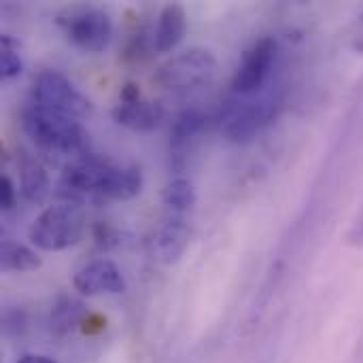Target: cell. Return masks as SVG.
<instances>
[{"label": "cell", "mask_w": 363, "mask_h": 363, "mask_svg": "<svg viewBox=\"0 0 363 363\" xmlns=\"http://www.w3.org/2000/svg\"><path fill=\"white\" fill-rule=\"evenodd\" d=\"M21 128L32 145L47 155L74 162L91 153L89 132L79 123V119L28 104L21 111Z\"/></svg>", "instance_id": "obj_1"}, {"label": "cell", "mask_w": 363, "mask_h": 363, "mask_svg": "<svg viewBox=\"0 0 363 363\" xmlns=\"http://www.w3.org/2000/svg\"><path fill=\"white\" fill-rule=\"evenodd\" d=\"M281 108V94L277 89L251 96H236L225 100L219 108L221 132L236 145H247L257 138V134L268 128Z\"/></svg>", "instance_id": "obj_2"}, {"label": "cell", "mask_w": 363, "mask_h": 363, "mask_svg": "<svg viewBox=\"0 0 363 363\" xmlns=\"http://www.w3.org/2000/svg\"><path fill=\"white\" fill-rule=\"evenodd\" d=\"M85 230V217L81 206L70 202H57L45 208L30 225V242L47 253H57L74 247Z\"/></svg>", "instance_id": "obj_3"}, {"label": "cell", "mask_w": 363, "mask_h": 363, "mask_svg": "<svg viewBox=\"0 0 363 363\" xmlns=\"http://www.w3.org/2000/svg\"><path fill=\"white\" fill-rule=\"evenodd\" d=\"M217 77V60L208 49H187L168 62H164L155 72V83L172 94H194L208 87Z\"/></svg>", "instance_id": "obj_4"}, {"label": "cell", "mask_w": 363, "mask_h": 363, "mask_svg": "<svg viewBox=\"0 0 363 363\" xmlns=\"http://www.w3.org/2000/svg\"><path fill=\"white\" fill-rule=\"evenodd\" d=\"M38 108L81 119L91 113V102L60 70H43L32 83V102Z\"/></svg>", "instance_id": "obj_5"}, {"label": "cell", "mask_w": 363, "mask_h": 363, "mask_svg": "<svg viewBox=\"0 0 363 363\" xmlns=\"http://www.w3.org/2000/svg\"><path fill=\"white\" fill-rule=\"evenodd\" d=\"M70 45L83 53H100L113 34V23L106 11L98 6H74L55 17Z\"/></svg>", "instance_id": "obj_6"}, {"label": "cell", "mask_w": 363, "mask_h": 363, "mask_svg": "<svg viewBox=\"0 0 363 363\" xmlns=\"http://www.w3.org/2000/svg\"><path fill=\"white\" fill-rule=\"evenodd\" d=\"M274 57H277V40L272 36H264L257 43H253L245 51V55L232 77V91L236 96L257 94L266 85V79L272 70Z\"/></svg>", "instance_id": "obj_7"}, {"label": "cell", "mask_w": 363, "mask_h": 363, "mask_svg": "<svg viewBox=\"0 0 363 363\" xmlns=\"http://www.w3.org/2000/svg\"><path fill=\"white\" fill-rule=\"evenodd\" d=\"M72 285L83 296H100V294L117 296V294L125 291V279H123L121 270L117 268V264H113L111 259H104V257L83 264L74 272Z\"/></svg>", "instance_id": "obj_8"}, {"label": "cell", "mask_w": 363, "mask_h": 363, "mask_svg": "<svg viewBox=\"0 0 363 363\" xmlns=\"http://www.w3.org/2000/svg\"><path fill=\"white\" fill-rule=\"evenodd\" d=\"M189 238H191L189 223L183 219V215H172L162 228L155 230L149 242L153 259L166 266L179 262L189 245Z\"/></svg>", "instance_id": "obj_9"}, {"label": "cell", "mask_w": 363, "mask_h": 363, "mask_svg": "<svg viewBox=\"0 0 363 363\" xmlns=\"http://www.w3.org/2000/svg\"><path fill=\"white\" fill-rule=\"evenodd\" d=\"M113 119L132 132H153L162 125L166 111L160 102L136 98V100H119L113 108Z\"/></svg>", "instance_id": "obj_10"}, {"label": "cell", "mask_w": 363, "mask_h": 363, "mask_svg": "<svg viewBox=\"0 0 363 363\" xmlns=\"http://www.w3.org/2000/svg\"><path fill=\"white\" fill-rule=\"evenodd\" d=\"M187 32V15L181 4H166L157 17V28L153 32V49L160 53L172 51Z\"/></svg>", "instance_id": "obj_11"}, {"label": "cell", "mask_w": 363, "mask_h": 363, "mask_svg": "<svg viewBox=\"0 0 363 363\" xmlns=\"http://www.w3.org/2000/svg\"><path fill=\"white\" fill-rule=\"evenodd\" d=\"M85 306L81 300L70 296H60L49 315V330L55 336H68L83 319Z\"/></svg>", "instance_id": "obj_12"}, {"label": "cell", "mask_w": 363, "mask_h": 363, "mask_svg": "<svg viewBox=\"0 0 363 363\" xmlns=\"http://www.w3.org/2000/svg\"><path fill=\"white\" fill-rule=\"evenodd\" d=\"M19 172H21V194L26 196V200L43 202L49 196L51 185H49V174L40 166V162L32 157H23Z\"/></svg>", "instance_id": "obj_13"}, {"label": "cell", "mask_w": 363, "mask_h": 363, "mask_svg": "<svg viewBox=\"0 0 363 363\" xmlns=\"http://www.w3.org/2000/svg\"><path fill=\"white\" fill-rule=\"evenodd\" d=\"M40 257L15 240H4L0 247V268L2 272H32L40 268Z\"/></svg>", "instance_id": "obj_14"}, {"label": "cell", "mask_w": 363, "mask_h": 363, "mask_svg": "<svg viewBox=\"0 0 363 363\" xmlns=\"http://www.w3.org/2000/svg\"><path fill=\"white\" fill-rule=\"evenodd\" d=\"M162 202L168 211H172V215L189 213L196 206L194 183L185 177H177V179L168 181L164 191H162Z\"/></svg>", "instance_id": "obj_15"}, {"label": "cell", "mask_w": 363, "mask_h": 363, "mask_svg": "<svg viewBox=\"0 0 363 363\" xmlns=\"http://www.w3.org/2000/svg\"><path fill=\"white\" fill-rule=\"evenodd\" d=\"M206 121H208L206 113L198 106H191V108H185L183 113H179L170 128V138H172L174 149L183 147L187 140L198 136L204 130Z\"/></svg>", "instance_id": "obj_16"}, {"label": "cell", "mask_w": 363, "mask_h": 363, "mask_svg": "<svg viewBox=\"0 0 363 363\" xmlns=\"http://www.w3.org/2000/svg\"><path fill=\"white\" fill-rule=\"evenodd\" d=\"M23 70V62L19 55V43L11 34H2L0 38V77L15 79Z\"/></svg>", "instance_id": "obj_17"}, {"label": "cell", "mask_w": 363, "mask_h": 363, "mask_svg": "<svg viewBox=\"0 0 363 363\" xmlns=\"http://www.w3.org/2000/svg\"><path fill=\"white\" fill-rule=\"evenodd\" d=\"M15 196H17V191H15L13 181H11L6 174H4V177H0V206H2V211L13 208V204H15Z\"/></svg>", "instance_id": "obj_18"}, {"label": "cell", "mask_w": 363, "mask_h": 363, "mask_svg": "<svg viewBox=\"0 0 363 363\" xmlns=\"http://www.w3.org/2000/svg\"><path fill=\"white\" fill-rule=\"evenodd\" d=\"M17 363H55L51 357H45V355H23L19 357Z\"/></svg>", "instance_id": "obj_19"}, {"label": "cell", "mask_w": 363, "mask_h": 363, "mask_svg": "<svg viewBox=\"0 0 363 363\" xmlns=\"http://www.w3.org/2000/svg\"><path fill=\"white\" fill-rule=\"evenodd\" d=\"M353 238H355V242H363V213L362 217H359V221H357V225H355Z\"/></svg>", "instance_id": "obj_20"}]
</instances>
